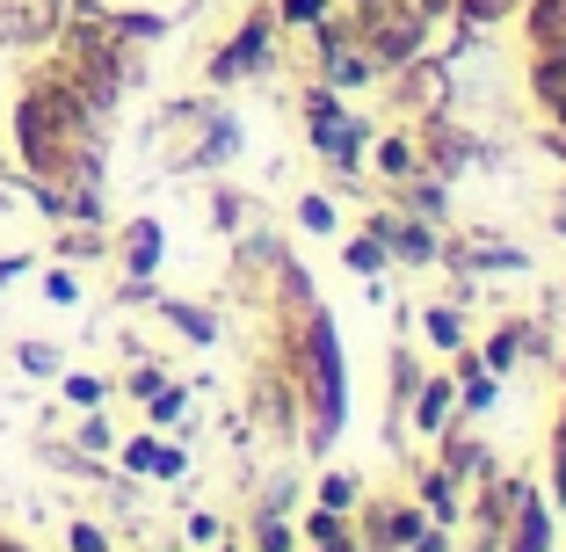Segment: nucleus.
Wrapping results in <instances>:
<instances>
[{"mask_svg":"<svg viewBox=\"0 0 566 552\" xmlns=\"http://www.w3.org/2000/svg\"><path fill=\"white\" fill-rule=\"evenodd\" d=\"M0 552H15V545H0Z\"/></svg>","mask_w":566,"mask_h":552,"instance_id":"nucleus-1","label":"nucleus"}]
</instances>
